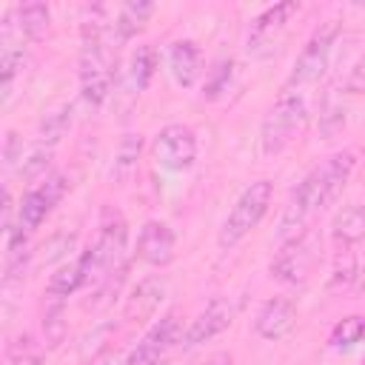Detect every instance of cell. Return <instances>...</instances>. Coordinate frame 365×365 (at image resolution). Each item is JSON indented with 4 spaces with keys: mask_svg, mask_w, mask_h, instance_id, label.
Returning a JSON list of instances; mask_svg holds the SVG:
<instances>
[{
    "mask_svg": "<svg viewBox=\"0 0 365 365\" xmlns=\"http://www.w3.org/2000/svg\"><path fill=\"white\" fill-rule=\"evenodd\" d=\"M354 168H356V151L354 148H339V151L328 154L322 163H317L299 180V185L291 191V197L282 208L279 240L285 242V240L302 234L308 228V222L314 220V214H319L325 205H331L342 194Z\"/></svg>",
    "mask_w": 365,
    "mask_h": 365,
    "instance_id": "6da1fadb",
    "label": "cell"
},
{
    "mask_svg": "<svg viewBox=\"0 0 365 365\" xmlns=\"http://www.w3.org/2000/svg\"><path fill=\"white\" fill-rule=\"evenodd\" d=\"M103 9H91V20H83V46H80V97L88 106H103L114 88V77H117V60H114V48L108 40L111 23L100 20Z\"/></svg>",
    "mask_w": 365,
    "mask_h": 365,
    "instance_id": "7a4b0ae2",
    "label": "cell"
},
{
    "mask_svg": "<svg viewBox=\"0 0 365 365\" xmlns=\"http://www.w3.org/2000/svg\"><path fill=\"white\" fill-rule=\"evenodd\" d=\"M308 120V103L302 97V91H291L282 88L279 97L274 100V106L265 111L262 125H259V154L262 157H279L294 137L299 134V128Z\"/></svg>",
    "mask_w": 365,
    "mask_h": 365,
    "instance_id": "3957f363",
    "label": "cell"
},
{
    "mask_svg": "<svg viewBox=\"0 0 365 365\" xmlns=\"http://www.w3.org/2000/svg\"><path fill=\"white\" fill-rule=\"evenodd\" d=\"M274 200V182L271 180H257L251 185L242 188V194L234 200L231 211L225 214L220 231H217V245L222 251H231L234 245H240L268 214Z\"/></svg>",
    "mask_w": 365,
    "mask_h": 365,
    "instance_id": "277c9868",
    "label": "cell"
},
{
    "mask_svg": "<svg viewBox=\"0 0 365 365\" xmlns=\"http://www.w3.org/2000/svg\"><path fill=\"white\" fill-rule=\"evenodd\" d=\"M319 259H322V237L317 231L305 228L302 234H297V237H291V240H285L279 245V251L271 259L268 271H271V277L277 282L302 285L314 274Z\"/></svg>",
    "mask_w": 365,
    "mask_h": 365,
    "instance_id": "5b68a950",
    "label": "cell"
},
{
    "mask_svg": "<svg viewBox=\"0 0 365 365\" xmlns=\"http://www.w3.org/2000/svg\"><path fill=\"white\" fill-rule=\"evenodd\" d=\"M339 37V23L336 20H328L322 26L314 29V34L305 40L299 57L294 60V68L285 80L282 88H291V91H299L305 86H314L325 77L328 66H331V51H334V43Z\"/></svg>",
    "mask_w": 365,
    "mask_h": 365,
    "instance_id": "8992f818",
    "label": "cell"
},
{
    "mask_svg": "<svg viewBox=\"0 0 365 365\" xmlns=\"http://www.w3.org/2000/svg\"><path fill=\"white\" fill-rule=\"evenodd\" d=\"M197 131L188 123H165L151 143V157L157 163V168L168 171V174H182L197 163Z\"/></svg>",
    "mask_w": 365,
    "mask_h": 365,
    "instance_id": "52a82bcc",
    "label": "cell"
},
{
    "mask_svg": "<svg viewBox=\"0 0 365 365\" xmlns=\"http://www.w3.org/2000/svg\"><path fill=\"white\" fill-rule=\"evenodd\" d=\"M68 191V180L66 174L54 171L48 174L46 180L34 182L23 197H20V205H17V220H20V228L26 231H34L43 225V220L54 211V205L66 197Z\"/></svg>",
    "mask_w": 365,
    "mask_h": 365,
    "instance_id": "ba28073f",
    "label": "cell"
},
{
    "mask_svg": "<svg viewBox=\"0 0 365 365\" xmlns=\"http://www.w3.org/2000/svg\"><path fill=\"white\" fill-rule=\"evenodd\" d=\"M299 11V3L297 0H285V3H277V6H268L265 11H259L254 20H251V29H248V37H245V46L251 54H268L274 51L277 40L282 37V31L288 29L291 17Z\"/></svg>",
    "mask_w": 365,
    "mask_h": 365,
    "instance_id": "9c48e42d",
    "label": "cell"
},
{
    "mask_svg": "<svg viewBox=\"0 0 365 365\" xmlns=\"http://www.w3.org/2000/svg\"><path fill=\"white\" fill-rule=\"evenodd\" d=\"M234 314H237V305L228 299V297H211L208 305L191 319V325L182 331V348L191 351L202 342H211L214 336H220L231 322H234Z\"/></svg>",
    "mask_w": 365,
    "mask_h": 365,
    "instance_id": "30bf717a",
    "label": "cell"
},
{
    "mask_svg": "<svg viewBox=\"0 0 365 365\" xmlns=\"http://www.w3.org/2000/svg\"><path fill=\"white\" fill-rule=\"evenodd\" d=\"M134 254H137V259H143L145 265H154V268L171 265L177 257V237H174L171 225L163 220H145L137 231Z\"/></svg>",
    "mask_w": 365,
    "mask_h": 365,
    "instance_id": "8fae6325",
    "label": "cell"
},
{
    "mask_svg": "<svg viewBox=\"0 0 365 365\" xmlns=\"http://www.w3.org/2000/svg\"><path fill=\"white\" fill-rule=\"evenodd\" d=\"M182 334H180V319L174 311H168L165 317H160L145 334L143 339L131 348V365H160V359L165 356V351L180 342Z\"/></svg>",
    "mask_w": 365,
    "mask_h": 365,
    "instance_id": "7c38bea8",
    "label": "cell"
},
{
    "mask_svg": "<svg viewBox=\"0 0 365 365\" xmlns=\"http://www.w3.org/2000/svg\"><path fill=\"white\" fill-rule=\"evenodd\" d=\"M297 325V302L291 297H271L259 305L254 317V334L265 342H277L288 336Z\"/></svg>",
    "mask_w": 365,
    "mask_h": 365,
    "instance_id": "4fadbf2b",
    "label": "cell"
},
{
    "mask_svg": "<svg viewBox=\"0 0 365 365\" xmlns=\"http://www.w3.org/2000/svg\"><path fill=\"white\" fill-rule=\"evenodd\" d=\"M165 279H160V277H145V279H140L134 288H131V294H128V299H125V308H123V319H128L131 325H143V322H148V319H154V314L160 311V305H163V299H165Z\"/></svg>",
    "mask_w": 365,
    "mask_h": 365,
    "instance_id": "5bb4252c",
    "label": "cell"
},
{
    "mask_svg": "<svg viewBox=\"0 0 365 365\" xmlns=\"http://www.w3.org/2000/svg\"><path fill=\"white\" fill-rule=\"evenodd\" d=\"M168 74L180 88H191L202 74V51L194 40H174L168 46Z\"/></svg>",
    "mask_w": 365,
    "mask_h": 365,
    "instance_id": "9a60e30c",
    "label": "cell"
},
{
    "mask_svg": "<svg viewBox=\"0 0 365 365\" xmlns=\"http://www.w3.org/2000/svg\"><path fill=\"white\" fill-rule=\"evenodd\" d=\"M86 282H91V268H88V257L86 251L71 259V262H63L57 265V271L48 277L46 282V297H54V299H68L77 288H83Z\"/></svg>",
    "mask_w": 365,
    "mask_h": 365,
    "instance_id": "2e32d148",
    "label": "cell"
},
{
    "mask_svg": "<svg viewBox=\"0 0 365 365\" xmlns=\"http://www.w3.org/2000/svg\"><path fill=\"white\" fill-rule=\"evenodd\" d=\"M154 9H157V6L148 3V0H131V3H123V6L117 9L114 20H111V37H114L117 43H128V40H134V37L145 29V23L151 20Z\"/></svg>",
    "mask_w": 365,
    "mask_h": 365,
    "instance_id": "e0dca14e",
    "label": "cell"
},
{
    "mask_svg": "<svg viewBox=\"0 0 365 365\" xmlns=\"http://www.w3.org/2000/svg\"><path fill=\"white\" fill-rule=\"evenodd\" d=\"M331 240L342 248H351L359 240H365V205L362 202H348L331 217Z\"/></svg>",
    "mask_w": 365,
    "mask_h": 365,
    "instance_id": "ac0fdd59",
    "label": "cell"
},
{
    "mask_svg": "<svg viewBox=\"0 0 365 365\" xmlns=\"http://www.w3.org/2000/svg\"><path fill=\"white\" fill-rule=\"evenodd\" d=\"M11 20L20 29V34L31 43L40 40L51 26V9L46 3H20L11 9Z\"/></svg>",
    "mask_w": 365,
    "mask_h": 365,
    "instance_id": "d6986e66",
    "label": "cell"
},
{
    "mask_svg": "<svg viewBox=\"0 0 365 365\" xmlns=\"http://www.w3.org/2000/svg\"><path fill=\"white\" fill-rule=\"evenodd\" d=\"M157 68H160V54H157V48H154L151 43L137 46L134 54H131V60H128V77H131V86H134L137 94L151 86Z\"/></svg>",
    "mask_w": 365,
    "mask_h": 365,
    "instance_id": "ffe728a7",
    "label": "cell"
},
{
    "mask_svg": "<svg viewBox=\"0 0 365 365\" xmlns=\"http://www.w3.org/2000/svg\"><path fill=\"white\" fill-rule=\"evenodd\" d=\"M68 128H71V106L63 103V106L51 108L40 120V125H37V143L46 145V148H51L54 143H60L68 134Z\"/></svg>",
    "mask_w": 365,
    "mask_h": 365,
    "instance_id": "44dd1931",
    "label": "cell"
},
{
    "mask_svg": "<svg viewBox=\"0 0 365 365\" xmlns=\"http://www.w3.org/2000/svg\"><path fill=\"white\" fill-rule=\"evenodd\" d=\"M328 342H331L334 348H354V345L365 342V314L342 317V319L331 328Z\"/></svg>",
    "mask_w": 365,
    "mask_h": 365,
    "instance_id": "7402d4cb",
    "label": "cell"
},
{
    "mask_svg": "<svg viewBox=\"0 0 365 365\" xmlns=\"http://www.w3.org/2000/svg\"><path fill=\"white\" fill-rule=\"evenodd\" d=\"M231 80H234V60H231V57L217 60V63L208 68V74H205L202 97H205V100H220V97L231 88Z\"/></svg>",
    "mask_w": 365,
    "mask_h": 365,
    "instance_id": "603a6c76",
    "label": "cell"
},
{
    "mask_svg": "<svg viewBox=\"0 0 365 365\" xmlns=\"http://www.w3.org/2000/svg\"><path fill=\"white\" fill-rule=\"evenodd\" d=\"M51 305H46V314H43V339L48 348H57L63 339H66V299H54L48 297Z\"/></svg>",
    "mask_w": 365,
    "mask_h": 365,
    "instance_id": "cb8c5ba5",
    "label": "cell"
},
{
    "mask_svg": "<svg viewBox=\"0 0 365 365\" xmlns=\"http://www.w3.org/2000/svg\"><path fill=\"white\" fill-rule=\"evenodd\" d=\"M140 148H143V137H140V134H134V131L123 134V140H120V145H117V154H114V177L123 180V177L131 174V168L137 165Z\"/></svg>",
    "mask_w": 365,
    "mask_h": 365,
    "instance_id": "d4e9b609",
    "label": "cell"
},
{
    "mask_svg": "<svg viewBox=\"0 0 365 365\" xmlns=\"http://www.w3.org/2000/svg\"><path fill=\"white\" fill-rule=\"evenodd\" d=\"M342 128H345V108H342V103H336L334 94L328 91L325 100H322V106H319V134H322V140H331V137H336Z\"/></svg>",
    "mask_w": 365,
    "mask_h": 365,
    "instance_id": "484cf974",
    "label": "cell"
},
{
    "mask_svg": "<svg viewBox=\"0 0 365 365\" xmlns=\"http://www.w3.org/2000/svg\"><path fill=\"white\" fill-rule=\"evenodd\" d=\"M48 163H51V148L46 145H37L31 154H26V160H20V177L23 180H31V182H40L46 180L48 174Z\"/></svg>",
    "mask_w": 365,
    "mask_h": 365,
    "instance_id": "4316f807",
    "label": "cell"
},
{
    "mask_svg": "<svg viewBox=\"0 0 365 365\" xmlns=\"http://www.w3.org/2000/svg\"><path fill=\"white\" fill-rule=\"evenodd\" d=\"M354 279H359V268L354 262V254L345 251V262H342V254L336 257V268H334V277H331V288H348Z\"/></svg>",
    "mask_w": 365,
    "mask_h": 365,
    "instance_id": "83f0119b",
    "label": "cell"
},
{
    "mask_svg": "<svg viewBox=\"0 0 365 365\" xmlns=\"http://www.w3.org/2000/svg\"><path fill=\"white\" fill-rule=\"evenodd\" d=\"M342 88L351 91V94L365 91V51H362V54L354 60V66L345 71V77H342Z\"/></svg>",
    "mask_w": 365,
    "mask_h": 365,
    "instance_id": "f1b7e54d",
    "label": "cell"
},
{
    "mask_svg": "<svg viewBox=\"0 0 365 365\" xmlns=\"http://www.w3.org/2000/svg\"><path fill=\"white\" fill-rule=\"evenodd\" d=\"M88 365H131V348L123 351V348L108 345V348L97 351V354L88 359Z\"/></svg>",
    "mask_w": 365,
    "mask_h": 365,
    "instance_id": "f546056e",
    "label": "cell"
},
{
    "mask_svg": "<svg viewBox=\"0 0 365 365\" xmlns=\"http://www.w3.org/2000/svg\"><path fill=\"white\" fill-rule=\"evenodd\" d=\"M3 160H6V165H14L17 160H23V140L17 137V131H6V145H3Z\"/></svg>",
    "mask_w": 365,
    "mask_h": 365,
    "instance_id": "4dcf8cb0",
    "label": "cell"
},
{
    "mask_svg": "<svg viewBox=\"0 0 365 365\" xmlns=\"http://www.w3.org/2000/svg\"><path fill=\"white\" fill-rule=\"evenodd\" d=\"M9 365H46V359L26 345V348H11L9 351Z\"/></svg>",
    "mask_w": 365,
    "mask_h": 365,
    "instance_id": "1f68e13d",
    "label": "cell"
},
{
    "mask_svg": "<svg viewBox=\"0 0 365 365\" xmlns=\"http://www.w3.org/2000/svg\"><path fill=\"white\" fill-rule=\"evenodd\" d=\"M197 365H234V354H231V351H217V354L205 356V359L197 362Z\"/></svg>",
    "mask_w": 365,
    "mask_h": 365,
    "instance_id": "d6a6232c",
    "label": "cell"
},
{
    "mask_svg": "<svg viewBox=\"0 0 365 365\" xmlns=\"http://www.w3.org/2000/svg\"><path fill=\"white\" fill-rule=\"evenodd\" d=\"M359 282H362V285H365V265H362V268H359Z\"/></svg>",
    "mask_w": 365,
    "mask_h": 365,
    "instance_id": "836d02e7",
    "label": "cell"
}]
</instances>
